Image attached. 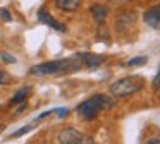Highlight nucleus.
Wrapping results in <instances>:
<instances>
[{
  "label": "nucleus",
  "mask_w": 160,
  "mask_h": 144,
  "mask_svg": "<svg viewBox=\"0 0 160 144\" xmlns=\"http://www.w3.org/2000/svg\"><path fill=\"white\" fill-rule=\"evenodd\" d=\"M0 17L4 21H12V16H11V12H9L7 9H0Z\"/></svg>",
  "instance_id": "nucleus-15"
},
{
  "label": "nucleus",
  "mask_w": 160,
  "mask_h": 144,
  "mask_svg": "<svg viewBox=\"0 0 160 144\" xmlns=\"http://www.w3.org/2000/svg\"><path fill=\"white\" fill-rule=\"evenodd\" d=\"M29 93H31V88H22V89H19L18 93L14 94V98H12V105H18V103H22L26 98L29 96Z\"/></svg>",
  "instance_id": "nucleus-10"
},
{
  "label": "nucleus",
  "mask_w": 160,
  "mask_h": 144,
  "mask_svg": "<svg viewBox=\"0 0 160 144\" xmlns=\"http://www.w3.org/2000/svg\"><path fill=\"white\" fill-rule=\"evenodd\" d=\"M33 127H35V125H33V123H31V125H28V127H24V129H19V130H16V132H14V134H12V136H11V137H19V136H22V134H26V132H29V130H31V129H33Z\"/></svg>",
  "instance_id": "nucleus-13"
},
{
  "label": "nucleus",
  "mask_w": 160,
  "mask_h": 144,
  "mask_svg": "<svg viewBox=\"0 0 160 144\" xmlns=\"http://www.w3.org/2000/svg\"><path fill=\"white\" fill-rule=\"evenodd\" d=\"M9 82H11V75H9L7 72L0 70V86H4V84H9Z\"/></svg>",
  "instance_id": "nucleus-12"
},
{
  "label": "nucleus",
  "mask_w": 160,
  "mask_h": 144,
  "mask_svg": "<svg viewBox=\"0 0 160 144\" xmlns=\"http://www.w3.org/2000/svg\"><path fill=\"white\" fill-rule=\"evenodd\" d=\"M145 144H160V137H152V139H148Z\"/></svg>",
  "instance_id": "nucleus-17"
},
{
  "label": "nucleus",
  "mask_w": 160,
  "mask_h": 144,
  "mask_svg": "<svg viewBox=\"0 0 160 144\" xmlns=\"http://www.w3.org/2000/svg\"><path fill=\"white\" fill-rule=\"evenodd\" d=\"M153 88H155V89L160 88V65H158V72H157L155 79H153Z\"/></svg>",
  "instance_id": "nucleus-16"
},
{
  "label": "nucleus",
  "mask_w": 160,
  "mask_h": 144,
  "mask_svg": "<svg viewBox=\"0 0 160 144\" xmlns=\"http://www.w3.org/2000/svg\"><path fill=\"white\" fill-rule=\"evenodd\" d=\"M81 60H83V67L97 69V67H100V65H102L103 57H100V55H93V53H83V55H81Z\"/></svg>",
  "instance_id": "nucleus-7"
},
{
  "label": "nucleus",
  "mask_w": 160,
  "mask_h": 144,
  "mask_svg": "<svg viewBox=\"0 0 160 144\" xmlns=\"http://www.w3.org/2000/svg\"><path fill=\"white\" fill-rule=\"evenodd\" d=\"M143 88V79L138 75H131V77H122L119 81H115L110 86V93L115 98H124V96L134 94Z\"/></svg>",
  "instance_id": "nucleus-3"
},
{
  "label": "nucleus",
  "mask_w": 160,
  "mask_h": 144,
  "mask_svg": "<svg viewBox=\"0 0 160 144\" xmlns=\"http://www.w3.org/2000/svg\"><path fill=\"white\" fill-rule=\"evenodd\" d=\"M0 58H2L4 62H9V64H14V62H16V58L12 57L11 53H5V51H2V53H0Z\"/></svg>",
  "instance_id": "nucleus-14"
},
{
  "label": "nucleus",
  "mask_w": 160,
  "mask_h": 144,
  "mask_svg": "<svg viewBox=\"0 0 160 144\" xmlns=\"http://www.w3.org/2000/svg\"><path fill=\"white\" fill-rule=\"evenodd\" d=\"M107 14H108V9L105 5H95L91 7V16L95 17L97 22H103L107 19Z\"/></svg>",
  "instance_id": "nucleus-9"
},
{
  "label": "nucleus",
  "mask_w": 160,
  "mask_h": 144,
  "mask_svg": "<svg viewBox=\"0 0 160 144\" xmlns=\"http://www.w3.org/2000/svg\"><path fill=\"white\" fill-rule=\"evenodd\" d=\"M83 67L81 55L64 58V60H52L31 67V74L35 75H52V74H62V72H74Z\"/></svg>",
  "instance_id": "nucleus-1"
},
{
  "label": "nucleus",
  "mask_w": 160,
  "mask_h": 144,
  "mask_svg": "<svg viewBox=\"0 0 160 144\" xmlns=\"http://www.w3.org/2000/svg\"><path fill=\"white\" fill-rule=\"evenodd\" d=\"M83 137L84 136L76 129H64L59 132L57 139H59L60 144H79L81 141H83Z\"/></svg>",
  "instance_id": "nucleus-4"
},
{
  "label": "nucleus",
  "mask_w": 160,
  "mask_h": 144,
  "mask_svg": "<svg viewBox=\"0 0 160 144\" xmlns=\"http://www.w3.org/2000/svg\"><path fill=\"white\" fill-rule=\"evenodd\" d=\"M57 9L64 10V12H74L78 7L81 5V0H53Z\"/></svg>",
  "instance_id": "nucleus-8"
},
{
  "label": "nucleus",
  "mask_w": 160,
  "mask_h": 144,
  "mask_svg": "<svg viewBox=\"0 0 160 144\" xmlns=\"http://www.w3.org/2000/svg\"><path fill=\"white\" fill-rule=\"evenodd\" d=\"M146 60H148L146 57H136V58H131V60L128 62V65L129 67H138V65L146 64Z\"/></svg>",
  "instance_id": "nucleus-11"
},
{
  "label": "nucleus",
  "mask_w": 160,
  "mask_h": 144,
  "mask_svg": "<svg viewBox=\"0 0 160 144\" xmlns=\"http://www.w3.org/2000/svg\"><path fill=\"white\" fill-rule=\"evenodd\" d=\"M110 106H112V101L108 96L95 94L78 106V115L83 117L84 120H91V118H97L103 110H108Z\"/></svg>",
  "instance_id": "nucleus-2"
},
{
  "label": "nucleus",
  "mask_w": 160,
  "mask_h": 144,
  "mask_svg": "<svg viewBox=\"0 0 160 144\" xmlns=\"http://www.w3.org/2000/svg\"><path fill=\"white\" fill-rule=\"evenodd\" d=\"M38 19H40V22L47 24V26H50L52 29H55V31H60V33H64V31H66V26H64L62 22H59V21H55L45 9H42L38 12Z\"/></svg>",
  "instance_id": "nucleus-5"
},
{
  "label": "nucleus",
  "mask_w": 160,
  "mask_h": 144,
  "mask_svg": "<svg viewBox=\"0 0 160 144\" xmlns=\"http://www.w3.org/2000/svg\"><path fill=\"white\" fill-rule=\"evenodd\" d=\"M143 19H145V22L148 26L155 27V29H160V5L152 7L150 10H146Z\"/></svg>",
  "instance_id": "nucleus-6"
}]
</instances>
